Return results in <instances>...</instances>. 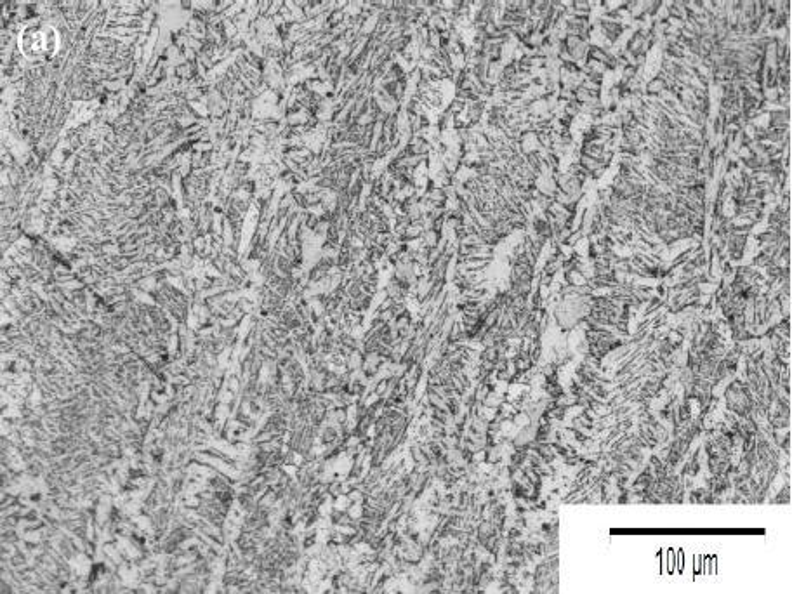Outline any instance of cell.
Wrapping results in <instances>:
<instances>
[{
    "label": "cell",
    "mask_w": 792,
    "mask_h": 594,
    "mask_svg": "<svg viewBox=\"0 0 792 594\" xmlns=\"http://www.w3.org/2000/svg\"><path fill=\"white\" fill-rule=\"evenodd\" d=\"M20 49L28 60H49L60 49V33L44 21H33L21 32Z\"/></svg>",
    "instance_id": "1"
}]
</instances>
